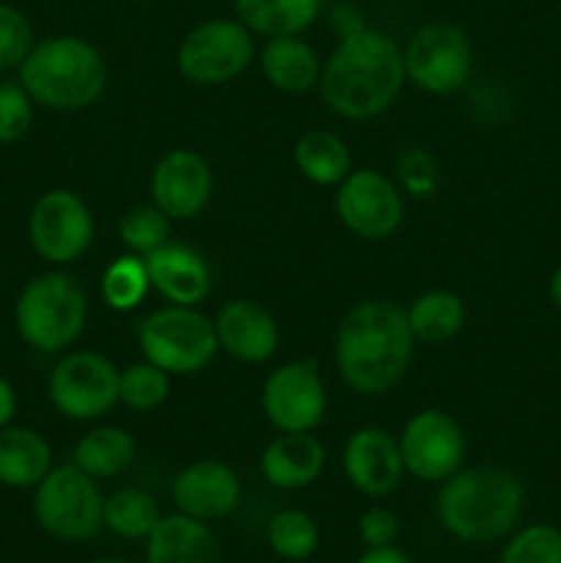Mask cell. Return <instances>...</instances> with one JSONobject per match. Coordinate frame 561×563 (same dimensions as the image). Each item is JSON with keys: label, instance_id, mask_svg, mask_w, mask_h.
<instances>
[{"label": "cell", "instance_id": "6da1fadb", "mask_svg": "<svg viewBox=\"0 0 561 563\" xmlns=\"http://www.w3.org/2000/svg\"><path fill=\"white\" fill-rule=\"evenodd\" d=\"M407 82L402 47L377 27L339 38L322 64L319 93L336 115L366 121L385 113Z\"/></svg>", "mask_w": 561, "mask_h": 563}, {"label": "cell", "instance_id": "7a4b0ae2", "mask_svg": "<svg viewBox=\"0 0 561 563\" xmlns=\"http://www.w3.org/2000/svg\"><path fill=\"white\" fill-rule=\"evenodd\" d=\"M413 344L416 335L399 302H358L336 330V368L355 394L383 396L410 368Z\"/></svg>", "mask_w": 561, "mask_h": 563}, {"label": "cell", "instance_id": "3957f363", "mask_svg": "<svg viewBox=\"0 0 561 563\" xmlns=\"http://www.w3.org/2000/svg\"><path fill=\"white\" fill-rule=\"evenodd\" d=\"M526 487L517 473L498 465L460 467L440 482L435 511L449 537L465 544H493L520 526Z\"/></svg>", "mask_w": 561, "mask_h": 563}, {"label": "cell", "instance_id": "277c9868", "mask_svg": "<svg viewBox=\"0 0 561 563\" xmlns=\"http://www.w3.org/2000/svg\"><path fill=\"white\" fill-rule=\"evenodd\" d=\"M16 75L33 102L61 113L91 108L108 88V64L102 53L91 42L69 33L33 44Z\"/></svg>", "mask_w": 561, "mask_h": 563}, {"label": "cell", "instance_id": "5b68a950", "mask_svg": "<svg viewBox=\"0 0 561 563\" xmlns=\"http://www.w3.org/2000/svg\"><path fill=\"white\" fill-rule=\"evenodd\" d=\"M88 322V295L75 275L50 269L22 286L14 328L31 350L55 355L75 344Z\"/></svg>", "mask_w": 561, "mask_h": 563}, {"label": "cell", "instance_id": "8992f818", "mask_svg": "<svg viewBox=\"0 0 561 563\" xmlns=\"http://www.w3.org/2000/svg\"><path fill=\"white\" fill-rule=\"evenodd\" d=\"M33 520L58 542H88L105 528V495L75 462L53 465L33 487Z\"/></svg>", "mask_w": 561, "mask_h": 563}, {"label": "cell", "instance_id": "52a82bcc", "mask_svg": "<svg viewBox=\"0 0 561 563\" xmlns=\"http://www.w3.org/2000/svg\"><path fill=\"white\" fill-rule=\"evenodd\" d=\"M138 346L143 361L154 363L170 377L198 374L220 352L215 322L193 306H165L138 322Z\"/></svg>", "mask_w": 561, "mask_h": 563}, {"label": "cell", "instance_id": "ba28073f", "mask_svg": "<svg viewBox=\"0 0 561 563\" xmlns=\"http://www.w3.org/2000/svg\"><path fill=\"white\" fill-rule=\"evenodd\" d=\"M256 58L251 27L237 16H218L193 27L176 49V66L193 86H223Z\"/></svg>", "mask_w": 561, "mask_h": 563}, {"label": "cell", "instance_id": "9c48e42d", "mask_svg": "<svg viewBox=\"0 0 561 563\" xmlns=\"http://www.w3.org/2000/svg\"><path fill=\"white\" fill-rule=\"evenodd\" d=\"M119 374L102 352H66L50 372V405L69 421H97L119 405Z\"/></svg>", "mask_w": 561, "mask_h": 563}, {"label": "cell", "instance_id": "30bf717a", "mask_svg": "<svg viewBox=\"0 0 561 563\" xmlns=\"http://www.w3.org/2000/svg\"><path fill=\"white\" fill-rule=\"evenodd\" d=\"M405 75L421 91L449 97L462 91L473 75V44L451 22H427L402 47Z\"/></svg>", "mask_w": 561, "mask_h": 563}, {"label": "cell", "instance_id": "8fae6325", "mask_svg": "<svg viewBox=\"0 0 561 563\" xmlns=\"http://www.w3.org/2000/svg\"><path fill=\"white\" fill-rule=\"evenodd\" d=\"M28 242L53 267L80 262L94 242V214L77 192L55 187L33 201L28 214Z\"/></svg>", "mask_w": 561, "mask_h": 563}, {"label": "cell", "instance_id": "7c38bea8", "mask_svg": "<svg viewBox=\"0 0 561 563\" xmlns=\"http://www.w3.org/2000/svg\"><path fill=\"white\" fill-rule=\"evenodd\" d=\"M262 412L278 432H314L328 412V390L314 361H289L262 388Z\"/></svg>", "mask_w": 561, "mask_h": 563}, {"label": "cell", "instance_id": "4fadbf2b", "mask_svg": "<svg viewBox=\"0 0 561 563\" xmlns=\"http://www.w3.org/2000/svg\"><path fill=\"white\" fill-rule=\"evenodd\" d=\"M405 473L424 484H440L465 462V432L446 410H421L399 434Z\"/></svg>", "mask_w": 561, "mask_h": 563}, {"label": "cell", "instance_id": "5bb4252c", "mask_svg": "<svg viewBox=\"0 0 561 563\" xmlns=\"http://www.w3.org/2000/svg\"><path fill=\"white\" fill-rule=\"evenodd\" d=\"M336 214L358 240H388L402 223L405 203L399 187L383 170H350L336 187Z\"/></svg>", "mask_w": 561, "mask_h": 563}, {"label": "cell", "instance_id": "9a60e30c", "mask_svg": "<svg viewBox=\"0 0 561 563\" xmlns=\"http://www.w3.org/2000/svg\"><path fill=\"white\" fill-rule=\"evenodd\" d=\"M148 190L154 207L163 209L170 220H193L212 198V168L193 148H170L154 165Z\"/></svg>", "mask_w": 561, "mask_h": 563}, {"label": "cell", "instance_id": "2e32d148", "mask_svg": "<svg viewBox=\"0 0 561 563\" xmlns=\"http://www.w3.org/2000/svg\"><path fill=\"white\" fill-rule=\"evenodd\" d=\"M341 467L352 487L366 498H388L405 478L399 438L383 427H363L350 434Z\"/></svg>", "mask_w": 561, "mask_h": 563}, {"label": "cell", "instance_id": "e0dca14e", "mask_svg": "<svg viewBox=\"0 0 561 563\" xmlns=\"http://www.w3.org/2000/svg\"><path fill=\"white\" fill-rule=\"evenodd\" d=\"M242 484L234 467L218 460H198L182 467L170 482V500L176 511L196 520L215 522L240 506Z\"/></svg>", "mask_w": 561, "mask_h": 563}, {"label": "cell", "instance_id": "ac0fdd59", "mask_svg": "<svg viewBox=\"0 0 561 563\" xmlns=\"http://www.w3.org/2000/svg\"><path fill=\"white\" fill-rule=\"evenodd\" d=\"M212 322L220 350L234 361L267 363L278 352L280 328L273 313L258 302L245 297L229 300Z\"/></svg>", "mask_w": 561, "mask_h": 563}, {"label": "cell", "instance_id": "d6986e66", "mask_svg": "<svg viewBox=\"0 0 561 563\" xmlns=\"http://www.w3.org/2000/svg\"><path fill=\"white\" fill-rule=\"evenodd\" d=\"M148 273V284L170 306H193L204 302L212 291V267L207 258L190 245L165 242L154 253L143 256Z\"/></svg>", "mask_w": 561, "mask_h": 563}, {"label": "cell", "instance_id": "ffe728a7", "mask_svg": "<svg viewBox=\"0 0 561 563\" xmlns=\"http://www.w3.org/2000/svg\"><path fill=\"white\" fill-rule=\"evenodd\" d=\"M328 465V449L322 440L311 432H278L267 443L258 460L264 482L275 489H306L322 476Z\"/></svg>", "mask_w": 561, "mask_h": 563}, {"label": "cell", "instance_id": "44dd1931", "mask_svg": "<svg viewBox=\"0 0 561 563\" xmlns=\"http://www.w3.org/2000/svg\"><path fill=\"white\" fill-rule=\"evenodd\" d=\"M143 563H218V542L209 522L182 511L165 515L146 537Z\"/></svg>", "mask_w": 561, "mask_h": 563}, {"label": "cell", "instance_id": "7402d4cb", "mask_svg": "<svg viewBox=\"0 0 561 563\" xmlns=\"http://www.w3.org/2000/svg\"><path fill=\"white\" fill-rule=\"evenodd\" d=\"M262 75L284 93H302L319 86L322 60L302 36H273L258 53Z\"/></svg>", "mask_w": 561, "mask_h": 563}, {"label": "cell", "instance_id": "603a6c76", "mask_svg": "<svg viewBox=\"0 0 561 563\" xmlns=\"http://www.w3.org/2000/svg\"><path fill=\"white\" fill-rule=\"evenodd\" d=\"M53 467V449L28 427H0V487L33 489Z\"/></svg>", "mask_w": 561, "mask_h": 563}, {"label": "cell", "instance_id": "cb8c5ba5", "mask_svg": "<svg viewBox=\"0 0 561 563\" xmlns=\"http://www.w3.org/2000/svg\"><path fill=\"white\" fill-rule=\"evenodd\" d=\"M237 20L262 36H300L322 14V0H234Z\"/></svg>", "mask_w": 561, "mask_h": 563}, {"label": "cell", "instance_id": "d4e9b609", "mask_svg": "<svg viewBox=\"0 0 561 563\" xmlns=\"http://www.w3.org/2000/svg\"><path fill=\"white\" fill-rule=\"evenodd\" d=\"M138 445L121 427H97L77 440L72 462L91 478H119L135 462Z\"/></svg>", "mask_w": 561, "mask_h": 563}, {"label": "cell", "instance_id": "484cf974", "mask_svg": "<svg viewBox=\"0 0 561 563\" xmlns=\"http://www.w3.org/2000/svg\"><path fill=\"white\" fill-rule=\"evenodd\" d=\"M295 165L311 185L339 187L352 170V154L336 132L308 130L295 143Z\"/></svg>", "mask_w": 561, "mask_h": 563}, {"label": "cell", "instance_id": "4316f807", "mask_svg": "<svg viewBox=\"0 0 561 563\" xmlns=\"http://www.w3.org/2000/svg\"><path fill=\"white\" fill-rule=\"evenodd\" d=\"M405 311L413 335L424 344H446V341H451L465 328L468 317L462 297L446 289L424 291Z\"/></svg>", "mask_w": 561, "mask_h": 563}, {"label": "cell", "instance_id": "83f0119b", "mask_svg": "<svg viewBox=\"0 0 561 563\" xmlns=\"http://www.w3.org/2000/svg\"><path fill=\"white\" fill-rule=\"evenodd\" d=\"M160 520H163V511H160L154 495H148L146 489L124 487L105 498V528L113 537L146 542V537L157 528Z\"/></svg>", "mask_w": 561, "mask_h": 563}, {"label": "cell", "instance_id": "f1b7e54d", "mask_svg": "<svg viewBox=\"0 0 561 563\" xmlns=\"http://www.w3.org/2000/svg\"><path fill=\"white\" fill-rule=\"evenodd\" d=\"M267 544L280 561H308L319 548V526L308 511L280 509L267 522Z\"/></svg>", "mask_w": 561, "mask_h": 563}, {"label": "cell", "instance_id": "f546056e", "mask_svg": "<svg viewBox=\"0 0 561 563\" xmlns=\"http://www.w3.org/2000/svg\"><path fill=\"white\" fill-rule=\"evenodd\" d=\"M99 289H102L105 302L113 311H135L146 300L148 289H152L143 256L124 253V256L113 258L102 273V286Z\"/></svg>", "mask_w": 561, "mask_h": 563}, {"label": "cell", "instance_id": "4dcf8cb0", "mask_svg": "<svg viewBox=\"0 0 561 563\" xmlns=\"http://www.w3.org/2000/svg\"><path fill=\"white\" fill-rule=\"evenodd\" d=\"M170 396V374L154 363L141 361L121 368L119 401L135 412H152L163 407Z\"/></svg>", "mask_w": 561, "mask_h": 563}, {"label": "cell", "instance_id": "1f68e13d", "mask_svg": "<svg viewBox=\"0 0 561 563\" xmlns=\"http://www.w3.org/2000/svg\"><path fill=\"white\" fill-rule=\"evenodd\" d=\"M170 223L174 220L154 203H141L130 212L121 214L119 220V240L135 256H148L165 242H170Z\"/></svg>", "mask_w": 561, "mask_h": 563}, {"label": "cell", "instance_id": "d6a6232c", "mask_svg": "<svg viewBox=\"0 0 561 563\" xmlns=\"http://www.w3.org/2000/svg\"><path fill=\"white\" fill-rule=\"evenodd\" d=\"M498 563H561V531L548 522L515 528L506 537Z\"/></svg>", "mask_w": 561, "mask_h": 563}, {"label": "cell", "instance_id": "836d02e7", "mask_svg": "<svg viewBox=\"0 0 561 563\" xmlns=\"http://www.w3.org/2000/svg\"><path fill=\"white\" fill-rule=\"evenodd\" d=\"M36 44L28 16L16 5L0 3V71L20 69Z\"/></svg>", "mask_w": 561, "mask_h": 563}, {"label": "cell", "instance_id": "e575fe53", "mask_svg": "<svg viewBox=\"0 0 561 563\" xmlns=\"http://www.w3.org/2000/svg\"><path fill=\"white\" fill-rule=\"evenodd\" d=\"M33 108L36 102L22 88L20 80L0 82V143L22 141L33 126Z\"/></svg>", "mask_w": 561, "mask_h": 563}, {"label": "cell", "instance_id": "d590c367", "mask_svg": "<svg viewBox=\"0 0 561 563\" xmlns=\"http://www.w3.org/2000/svg\"><path fill=\"white\" fill-rule=\"evenodd\" d=\"M358 539L363 548H391L399 539V517L385 506H372L358 520Z\"/></svg>", "mask_w": 561, "mask_h": 563}, {"label": "cell", "instance_id": "8d00e7d4", "mask_svg": "<svg viewBox=\"0 0 561 563\" xmlns=\"http://www.w3.org/2000/svg\"><path fill=\"white\" fill-rule=\"evenodd\" d=\"M330 22H333L336 33H339V38L350 36V33H358L361 27H366V22H363L361 11L355 9V5L350 3H339L333 11H330Z\"/></svg>", "mask_w": 561, "mask_h": 563}, {"label": "cell", "instance_id": "74e56055", "mask_svg": "<svg viewBox=\"0 0 561 563\" xmlns=\"http://www.w3.org/2000/svg\"><path fill=\"white\" fill-rule=\"evenodd\" d=\"M355 563H413V561L407 559L405 550L391 544V548H366L363 550V555H358Z\"/></svg>", "mask_w": 561, "mask_h": 563}, {"label": "cell", "instance_id": "f35d334b", "mask_svg": "<svg viewBox=\"0 0 561 563\" xmlns=\"http://www.w3.org/2000/svg\"><path fill=\"white\" fill-rule=\"evenodd\" d=\"M16 407H20V399H16L14 385L0 374V427H9L14 421Z\"/></svg>", "mask_w": 561, "mask_h": 563}, {"label": "cell", "instance_id": "ab89813d", "mask_svg": "<svg viewBox=\"0 0 561 563\" xmlns=\"http://www.w3.org/2000/svg\"><path fill=\"white\" fill-rule=\"evenodd\" d=\"M550 300H553V306L561 311V264L556 267L553 278H550Z\"/></svg>", "mask_w": 561, "mask_h": 563}, {"label": "cell", "instance_id": "60d3db41", "mask_svg": "<svg viewBox=\"0 0 561 563\" xmlns=\"http://www.w3.org/2000/svg\"><path fill=\"white\" fill-rule=\"evenodd\" d=\"M88 563H130V561H121V559H97V561H88Z\"/></svg>", "mask_w": 561, "mask_h": 563}]
</instances>
